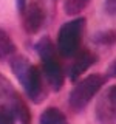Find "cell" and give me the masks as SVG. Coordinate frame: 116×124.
<instances>
[{
    "mask_svg": "<svg viewBox=\"0 0 116 124\" xmlns=\"http://www.w3.org/2000/svg\"><path fill=\"white\" fill-rule=\"evenodd\" d=\"M94 112L99 124L116 123V85H111L101 93Z\"/></svg>",
    "mask_w": 116,
    "mask_h": 124,
    "instance_id": "obj_6",
    "label": "cell"
},
{
    "mask_svg": "<svg viewBox=\"0 0 116 124\" xmlns=\"http://www.w3.org/2000/svg\"><path fill=\"white\" fill-rule=\"evenodd\" d=\"M96 62L94 54L90 51H82L79 54H76V61L70 68V79L71 81H77L80 75H84L85 70H88L93 64Z\"/></svg>",
    "mask_w": 116,
    "mask_h": 124,
    "instance_id": "obj_8",
    "label": "cell"
},
{
    "mask_svg": "<svg viewBox=\"0 0 116 124\" xmlns=\"http://www.w3.org/2000/svg\"><path fill=\"white\" fill-rule=\"evenodd\" d=\"M26 2H28V0H15V5H17V8H19V11H23V8L26 6Z\"/></svg>",
    "mask_w": 116,
    "mask_h": 124,
    "instance_id": "obj_16",
    "label": "cell"
},
{
    "mask_svg": "<svg viewBox=\"0 0 116 124\" xmlns=\"http://www.w3.org/2000/svg\"><path fill=\"white\" fill-rule=\"evenodd\" d=\"M23 30L28 34H36L42 30L46 20V8L44 2L33 0L23 8Z\"/></svg>",
    "mask_w": 116,
    "mask_h": 124,
    "instance_id": "obj_7",
    "label": "cell"
},
{
    "mask_svg": "<svg viewBox=\"0 0 116 124\" xmlns=\"http://www.w3.org/2000/svg\"><path fill=\"white\" fill-rule=\"evenodd\" d=\"M39 124H67L65 115L56 107H48L42 112Z\"/></svg>",
    "mask_w": 116,
    "mask_h": 124,
    "instance_id": "obj_10",
    "label": "cell"
},
{
    "mask_svg": "<svg viewBox=\"0 0 116 124\" xmlns=\"http://www.w3.org/2000/svg\"><path fill=\"white\" fill-rule=\"evenodd\" d=\"M15 54V45L5 30H0V62L9 61Z\"/></svg>",
    "mask_w": 116,
    "mask_h": 124,
    "instance_id": "obj_9",
    "label": "cell"
},
{
    "mask_svg": "<svg viewBox=\"0 0 116 124\" xmlns=\"http://www.w3.org/2000/svg\"><path fill=\"white\" fill-rule=\"evenodd\" d=\"M94 42L98 45H113L116 42V31H105L94 36Z\"/></svg>",
    "mask_w": 116,
    "mask_h": 124,
    "instance_id": "obj_12",
    "label": "cell"
},
{
    "mask_svg": "<svg viewBox=\"0 0 116 124\" xmlns=\"http://www.w3.org/2000/svg\"><path fill=\"white\" fill-rule=\"evenodd\" d=\"M85 28V19L77 17L65 22L57 33V51L62 57H74L79 53L80 40Z\"/></svg>",
    "mask_w": 116,
    "mask_h": 124,
    "instance_id": "obj_3",
    "label": "cell"
},
{
    "mask_svg": "<svg viewBox=\"0 0 116 124\" xmlns=\"http://www.w3.org/2000/svg\"><path fill=\"white\" fill-rule=\"evenodd\" d=\"M104 84H105V76L99 75V73H93V75H88L87 78L80 79L70 92V107L74 112L84 110L88 106V102L99 93Z\"/></svg>",
    "mask_w": 116,
    "mask_h": 124,
    "instance_id": "obj_4",
    "label": "cell"
},
{
    "mask_svg": "<svg viewBox=\"0 0 116 124\" xmlns=\"http://www.w3.org/2000/svg\"><path fill=\"white\" fill-rule=\"evenodd\" d=\"M9 64L11 68H13V73L19 79V82L22 84L28 98L36 104L42 102L46 95H45V85L44 81H42V75L37 70V67H34L31 62H28L26 57H23L17 53L9 59Z\"/></svg>",
    "mask_w": 116,
    "mask_h": 124,
    "instance_id": "obj_1",
    "label": "cell"
},
{
    "mask_svg": "<svg viewBox=\"0 0 116 124\" xmlns=\"http://www.w3.org/2000/svg\"><path fill=\"white\" fill-rule=\"evenodd\" d=\"M108 76L110 78H116V59L110 64V67H108Z\"/></svg>",
    "mask_w": 116,
    "mask_h": 124,
    "instance_id": "obj_15",
    "label": "cell"
},
{
    "mask_svg": "<svg viewBox=\"0 0 116 124\" xmlns=\"http://www.w3.org/2000/svg\"><path fill=\"white\" fill-rule=\"evenodd\" d=\"M104 8H105V13H107V14L116 16V0H105Z\"/></svg>",
    "mask_w": 116,
    "mask_h": 124,
    "instance_id": "obj_14",
    "label": "cell"
},
{
    "mask_svg": "<svg viewBox=\"0 0 116 124\" xmlns=\"http://www.w3.org/2000/svg\"><path fill=\"white\" fill-rule=\"evenodd\" d=\"M0 124H15V118L9 110L0 107Z\"/></svg>",
    "mask_w": 116,
    "mask_h": 124,
    "instance_id": "obj_13",
    "label": "cell"
},
{
    "mask_svg": "<svg viewBox=\"0 0 116 124\" xmlns=\"http://www.w3.org/2000/svg\"><path fill=\"white\" fill-rule=\"evenodd\" d=\"M36 50L42 61V65H44L45 81L54 92L60 90L62 85H64L65 76H64V70H62L59 61L56 57V50H54V44L51 42V39L44 36L37 42Z\"/></svg>",
    "mask_w": 116,
    "mask_h": 124,
    "instance_id": "obj_2",
    "label": "cell"
},
{
    "mask_svg": "<svg viewBox=\"0 0 116 124\" xmlns=\"http://www.w3.org/2000/svg\"><path fill=\"white\" fill-rule=\"evenodd\" d=\"M0 107L9 110L19 124H31V113L25 101L3 75H0Z\"/></svg>",
    "mask_w": 116,
    "mask_h": 124,
    "instance_id": "obj_5",
    "label": "cell"
},
{
    "mask_svg": "<svg viewBox=\"0 0 116 124\" xmlns=\"http://www.w3.org/2000/svg\"><path fill=\"white\" fill-rule=\"evenodd\" d=\"M90 0H64V11L68 16H77L87 8Z\"/></svg>",
    "mask_w": 116,
    "mask_h": 124,
    "instance_id": "obj_11",
    "label": "cell"
}]
</instances>
